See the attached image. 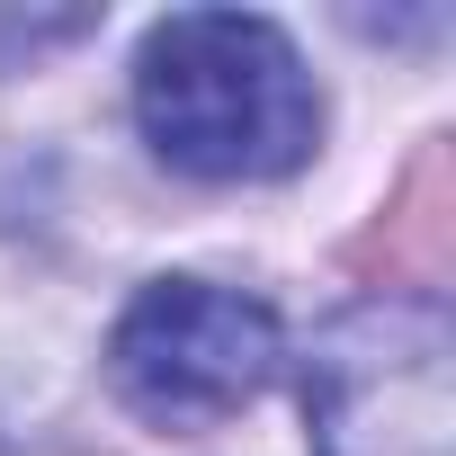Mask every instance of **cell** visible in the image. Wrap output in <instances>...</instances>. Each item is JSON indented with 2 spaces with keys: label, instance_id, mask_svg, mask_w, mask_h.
I'll use <instances>...</instances> for the list:
<instances>
[{
  "label": "cell",
  "instance_id": "cell-3",
  "mask_svg": "<svg viewBox=\"0 0 456 456\" xmlns=\"http://www.w3.org/2000/svg\"><path fill=\"white\" fill-rule=\"evenodd\" d=\"M287 331L260 296L215 278H152L108 331V385L152 429H215L269 394Z\"/></svg>",
  "mask_w": 456,
  "mask_h": 456
},
{
  "label": "cell",
  "instance_id": "cell-1",
  "mask_svg": "<svg viewBox=\"0 0 456 456\" xmlns=\"http://www.w3.org/2000/svg\"><path fill=\"white\" fill-rule=\"evenodd\" d=\"M134 126L170 170L242 188V179H287L314 161L322 90L278 19L170 10L134 54Z\"/></svg>",
  "mask_w": 456,
  "mask_h": 456
},
{
  "label": "cell",
  "instance_id": "cell-2",
  "mask_svg": "<svg viewBox=\"0 0 456 456\" xmlns=\"http://www.w3.org/2000/svg\"><path fill=\"white\" fill-rule=\"evenodd\" d=\"M314 456H447L456 438V322L438 296H358L305 358Z\"/></svg>",
  "mask_w": 456,
  "mask_h": 456
}]
</instances>
